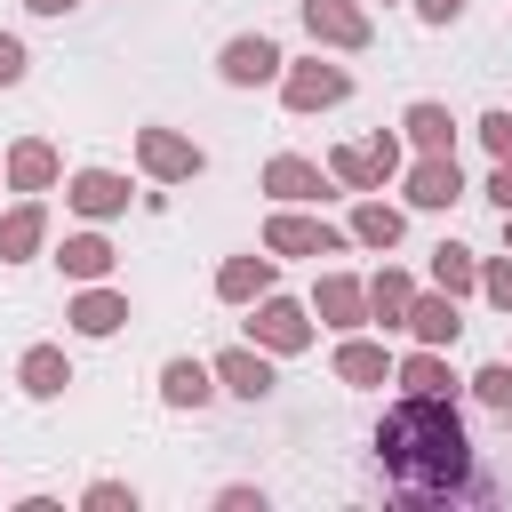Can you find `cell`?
Here are the masks:
<instances>
[{
    "mask_svg": "<svg viewBox=\"0 0 512 512\" xmlns=\"http://www.w3.org/2000/svg\"><path fill=\"white\" fill-rule=\"evenodd\" d=\"M504 360H512V352H504Z\"/></svg>",
    "mask_w": 512,
    "mask_h": 512,
    "instance_id": "obj_38",
    "label": "cell"
},
{
    "mask_svg": "<svg viewBox=\"0 0 512 512\" xmlns=\"http://www.w3.org/2000/svg\"><path fill=\"white\" fill-rule=\"evenodd\" d=\"M464 384H472V400H480L488 416H504V424H512V360H488V368H472Z\"/></svg>",
    "mask_w": 512,
    "mask_h": 512,
    "instance_id": "obj_28",
    "label": "cell"
},
{
    "mask_svg": "<svg viewBox=\"0 0 512 512\" xmlns=\"http://www.w3.org/2000/svg\"><path fill=\"white\" fill-rule=\"evenodd\" d=\"M24 8H32V16H72L80 0H24Z\"/></svg>",
    "mask_w": 512,
    "mask_h": 512,
    "instance_id": "obj_36",
    "label": "cell"
},
{
    "mask_svg": "<svg viewBox=\"0 0 512 512\" xmlns=\"http://www.w3.org/2000/svg\"><path fill=\"white\" fill-rule=\"evenodd\" d=\"M504 248H512V216H504Z\"/></svg>",
    "mask_w": 512,
    "mask_h": 512,
    "instance_id": "obj_37",
    "label": "cell"
},
{
    "mask_svg": "<svg viewBox=\"0 0 512 512\" xmlns=\"http://www.w3.org/2000/svg\"><path fill=\"white\" fill-rule=\"evenodd\" d=\"M480 192H488V200H496V216H512V160H496V168H488V184H480Z\"/></svg>",
    "mask_w": 512,
    "mask_h": 512,
    "instance_id": "obj_34",
    "label": "cell"
},
{
    "mask_svg": "<svg viewBox=\"0 0 512 512\" xmlns=\"http://www.w3.org/2000/svg\"><path fill=\"white\" fill-rule=\"evenodd\" d=\"M432 288H440V296H456V304H464V296H480V256H472L464 240H440V248H432Z\"/></svg>",
    "mask_w": 512,
    "mask_h": 512,
    "instance_id": "obj_25",
    "label": "cell"
},
{
    "mask_svg": "<svg viewBox=\"0 0 512 512\" xmlns=\"http://www.w3.org/2000/svg\"><path fill=\"white\" fill-rule=\"evenodd\" d=\"M312 320L336 328V336L368 328V280H352V272H320V280H312Z\"/></svg>",
    "mask_w": 512,
    "mask_h": 512,
    "instance_id": "obj_12",
    "label": "cell"
},
{
    "mask_svg": "<svg viewBox=\"0 0 512 512\" xmlns=\"http://www.w3.org/2000/svg\"><path fill=\"white\" fill-rule=\"evenodd\" d=\"M64 208L88 216V224H112V216H128V176L120 168H72L64 176Z\"/></svg>",
    "mask_w": 512,
    "mask_h": 512,
    "instance_id": "obj_11",
    "label": "cell"
},
{
    "mask_svg": "<svg viewBox=\"0 0 512 512\" xmlns=\"http://www.w3.org/2000/svg\"><path fill=\"white\" fill-rule=\"evenodd\" d=\"M480 296L512 320V248H504V256H480Z\"/></svg>",
    "mask_w": 512,
    "mask_h": 512,
    "instance_id": "obj_29",
    "label": "cell"
},
{
    "mask_svg": "<svg viewBox=\"0 0 512 512\" xmlns=\"http://www.w3.org/2000/svg\"><path fill=\"white\" fill-rule=\"evenodd\" d=\"M112 264H120V256H112L104 232H64V248H56V272H64L72 288H80V280H112Z\"/></svg>",
    "mask_w": 512,
    "mask_h": 512,
    "instance_id": "obj_24",
    "label": "cell"
},
{
    "mask_svg": "<svg viewBox=\"0 0 512 512\" xmlns=\"http://www.w3.org/2000/svg\"><path fill=\"white\" fill-rule=\"evenodd\" d=\"M80 504H88V512H136L144 496H136L128 480H88V488H80Z\"/></svg>",
    "mask_w": 512,
    "mask_h": 512,
    "instance_id": "obj_30",
    "label": "cell"
},
{
    "mask_svg": "<svg viewBox=\"0 0 512 512\" xmlns=\"http://www.w3.org/2000/svg\"><path fill=\"white\" fill-rule=\"evenodd\" d=\"M408 8H416V16H424V24H432V32H448V24H456V16H464V0H408Z\"/></svg>",
    "mask_w": 512,
    "mask_h": 512,
    "instance_id": "obj_35",
    "label": "cell"
},
{
    "mask_svg": "<svg viewBox=\"0 0 512 512\" xmlns=\"http://www.w3.org/2000/svg\"><path fill=\"white\" fill-rule=\"evenodd\" d=\"M400 144H408V152H456V120H448V104H440V96H416V104L400 112Z\"/></svg>",
    "mask_w": 512,
    "mask_h": 512,
    "instance_id": "obj_23",
    "label": "cell"
},
{
    "mask_svg": "<svg viewBox=\"0 0 512 512\" xmlns=\"http://www.w3.org/2000/svg\"><path fill=\"white\" fill-rule=\"evenodd\" d=\"M64 384H72L64 344H24V360H16V392H24V400H64Z\"/></svg>",
    "mask_w": 512,
    "mask_h": 512,
    "instance_id": "obj_22",
    "label": "cell"
},
{
    "mask_svg": "<svg viewBox=\"0 0 512 512\" xmlns=\"http://www.w3.org/2000/svg\"><path fill=\"white\" fill-rule=\"evenodd\" d=\"M400 192H408V208H424V216L456 208V200H464V168H456V152H416V160L400 168Z\"/></svg>",
    "mask_w": 512,
    "mask_h": 512,
    "instance_id": "obj_7",
    "label": "cell"
},
{
    "mask_svg": "<svg viewBox=\"0 0 512 512\" xmlns=\"http://www.w3.org/2000/svg\"><path fill=\"white\" fill-rule=\"evenodd\" d=\"M480 144H488V160H512V112H488L480 120Z\"/></svg>",
    "mask_w": 512,
    "mask_h": 512,
    "instance_id": "obj_32",
    "label": "cell"
},
{
    "mask_svg": "<svg viewBox=\"0 0 512 512\" xmlns=\"http://www.w3.org/2000/svg\"><path fill=\"white\" fill-rule=\"evenodd\" d=\"M280 104H288V112H336V104H352V72L328 64V56L280 64Z\"/></svg>",
    "mask_w": 512,
    "mask_h": 512,
    "instance_id": "obj_5",
    "label": "cell"
},
{
    "mask_svg": "<svg viewBox=\"0 0 512 512\" xmlns=\"http://www.w3.org/2000/svg\"><path fill=\"white\" fill-rule=\"evenodd\" d=\"M376 464H384V480H392L408 504H480V496H488L456 400H416V392H400V400L384 408V424H376Z\"/></svg>",
    "mask_w": 512,
    "mask_h": 512,
    "instance_id": "obj_1",
    "label": "cell"
},
{
    "mask_svg": "<svg viewBox=\"0 0 512 512\" xmlns=\"http://www.w3.org/2000/svg\"><path fill=\"white\" fill-rule=\"evenodd\" d=\"M280 40H264V32H232L224 48H216V80L224 88H264V80H280Z\"/></svg>",
    "mask_w": 512,
    "mask_h": 512,
    "instance_id": "obj_8",
    "label": "cell"
},
{
    "mask_svg": "<svg viewBox=\"0 0 512 512\" xmlns=\"http://www.w3.org/2000/svg\"><path fill=\"white\" fill-rule=\"evenodd\" d=\"M64 320H72V336L104 344V336H120V328H128V296H120L112 280H80V296L64 304Z\"/></svg>",
    "mask_w": 512,
    "mask_h": 512,
    "instance_id": "obj_13",
    "label": "cell"
},
{
    "mask_svg": "<svg viewBox=\"0 0 512 512\" xmlns=\"http://www.w3.org/2000/svg\"><path fill=\"white\" fill-rule=\"evenodd\" d=\"M136 168H144L152 184H192V176L208 168V152H200L184 128H160V120H152V128H136Z\"/></svg>",
    "mask_w": 512,
    "mask_h": 512,
    "instance_id": "obj_6",
    "label": "cell"
},
{
    "mask_svg": "<svg viewBox=\"0 0 512 512\" xmlns=\"http://www.w3.org/2000/svg\"><path fill=\"white\" fill-rule=\"evenodd\" d=\"M328 184H336V176H328L320 160H304V152H272V160H264V192H272L280 208H320Z\"/></svg>",
    "mask_w": 512,
    "mask_h": 512,
    "instance_id": "obj_10",
    "label": "cell"
},
{
    "mask_svg": "<svg viewBox=\"0 0 512 512\" xmlns=\"http://www.w3.org/2000/svg\"><path fill=\"white\" fill-rule=\"evenodd\" d=\"M400 328H408L416 344H440V352H448V344L464 336V312H456V296H440V288L424 296V288H416V296H408V320H400Z\"/></svg>",
    "mask_w": 512,
    "mask_h": 512,
    "instance_id": "obj_21",
    "label": "cell"
},
{
    "mask_svg": "<svg viewBox=\"0 0 512 512\" xmlns=\"http://www.w3.org/2000/svg\"><path fill=\"white\" fill-rule=\"evenodd\" d=\"M360 248H376V256H392L400 248V232H408V208H392V200H376V192H360L352 200V224H344Z\"/></svg>",
    "mask_w": 512,
    "mask_h": 512,
    "instance_id": "obj_20",
    "label": "cell"
},
{
    "mask_svg": "<svg viewBox=\"0 0 512 512\" xmlns=\"http://www.w3.org/2000/svg\"><path fill=\"white\" fill-rule=\"evenodd\" d=\"M328 176H336L344 192H384V184H392V176L376 168V152H368V144H336V152H328Z\"/></svg>",
    "mask_w": 512,
    "mask_h": 512,
    "instance_id": "obj_27",
    "label": "cell"
},
{
    "mask_svg": "<svg viewBox=\"0 0 512 512\" xmlns=\"http://www.w3.org/2000/svg\"><path fill=\"white\" fill-rule=\"evenodd\" d=\"M208 400H216V368H208V360H192V352L160 360V408H176V416H200Z\"/></svg>",
    "mask_w": 512,
    "mask_h": 512,
    "instance_id": "obj_15",
    "label": "cell"
},
{
    "mask_svg": "<svg viewBox=\"0 0 512 512\" xmlns=\"http://www.w3.org/2000/svg\"><path fill=\"white\" fill-rule=\"evenodd\" d=\"M264 248H272V256H344L352 232L328 224V216H312V208H272V216H264Z\"/></svg>",
    "mask_w": 512,
    "mask_h": 512,
    "instance_id": "obj_3",
    "label": "cell"
},
{
    "mask_svg": "<svg viewBox=\"0 0 512 512\" xmlns=\"http://www.w3.org/2000/svg\"><path fill=\"white\" fill-rule=\"evenodd\" d=\"M216 504H224V512H264V488H248V480H232V488H216Z\"/></svg>",
    "mask_w": 512,
    "mask_h": 512,
    "instance_id": "obj_33",
    "label": "cell"
},
{
    "mask_svg": "<svg viewBox=\"0 0 512 512\" xmlns=\"http://www.w3.org/2000/svg\"><path fill=\"white\" fill-rule=\"evenodd\" d=\"M408 296H416V280H408L400 264L368 272V320H376V328H400V320H408Z\"/></svg>",
    "mask_w": 512,
    "mask_h": 512,
    "instance_id": "obj_26",
    "label": "cell"
},
{
    "mask_svg": "<svg viewBox=\"0 0 512 512\" xmlns=\"http://www.w3.org/2000/svg\"><path fill=\"white\" fill-rule=\"evenodd\" d=\"M296 16H304V32H312V48H336V56H360V48L376 40L368 0H296Z\"/></svg>",
    "mask_w": 512,
    "mask_h": 512,
    "instance_id": "obj_4",
    "label": "cell"
},
{
    "mask_svg": "<svg viewBox=\"0 0 512 512\" xmlns=\"http://www.w3.org/2000/svg\"><path fill=\"white\" fill-rule=\"evenodd\" d=\"M392 384H400V392H416V400H456V384H464V376L448 368V352H440V344H416L408 360H392Z\"/></svg>",
    "mask_w": 512,
    "mask_h": 512,
    "instance_id": "obj_16",
    "label": "cell"
},
{
    "mask_svg": "<svg viewBox=\"0 0 512 512\" xmlns=\"http://www.w3.org/2000/svg\"><path fill=\"white\" fill-rule=\"evenodd\" d=\"M264 288H280V256H272V248H264V256L248 248V256H224V264H216V296H224V304H256Z\"/></svg>",
    "mask_w": 512,
    "mask_h": 512,
    "instance_id": "obj_18",
    "label": "cell"
},
{
    "mask_svg": "<svg viewBox=\"0 0 512 512\" xmlns=\"http://www.w3.org/2000/svg\"><path fill=\"white\" fill-rule=\"evenodd\" d=\"M328 368H336V384H352V392H376V384H392V352H384L376 336H360V328L336 344V360H328Z\"/></svg>",
    "mask_w": 512,
    "mask_h": 512,
    "instance_id": "obj_19",
    "label": "cell"
},
{
    "mask_svg": "<svg viewBox=\"0 0 512 512\" xmlns=\"http://www.w3.org/2000/svg\"><path fill=\"white\" fill-rule=\"evenodd\" d=\"M312 304H296V296H280V288H264L256 304H248V344H264L272 360H296V352H312Z\"/></svg>",
    "mask_w": 512,
    "mask_h": 512,
    "instance_id": "obj_2",
    "label": "cell"
},
{
    "mask_svg": "<svg viewBox=\"0 0 512 512\" xmlns=\"http://www.w3.org/2000/svg\"><path fill=\"white\" fill-rule=\"evenodd\" d=\"M24 72H32V48H24L16 32H0V88H16Z\"/></svg>",
    "mask_w": 512,
    "mask_h": 512,
    "instance_id": "obj_31",
    "label": "cell"
},
{
    "mask_svg": "<svg viewBox=\"0 0 512 512\" xmlns=\"http://www.w3.org/2000/svg\"><path fill=\"white\" fill-rule=\"evenodd\" d=\"M40 248H48V200L24 192V200L0 216V264H32Z\"/></svg>",
    "mask_w": 512,
    "mask_h": 512,
    "instance_id": "obj_17",
    "label": "cell"
},
{
    "mask_svg": "<svg viewBox=\"0 0 512 512\" xmlns=\"http://www.w3.org/2000/svg\"><path fill=\"white\" fill-rule=\"evenodd\" d=\"M208 368H216V392H232V400H248V408L272 400V384H280V368H272L264 344H224Z\"/></svg>",
    "mask_w": 512,
    "mask_h": 512,
    "instance_id": "obj_9",
    "label": "cell"
},
{
    "mask_svg": "<svg viewBox=\"0 0 512 512\" xmlns=\"http://www.w3.org/2000/svg\"><path fill=\"white\" fill-rule=\"evenodd\" d=\"M0 176H8V192H56L64 184V160H56L48 136H16L8 160H0Z\"/></svg>",
    "mask_w": 512,
    "mask_h": 512,
    "instance_id": "obj_14",
    "label": "cell"
}]
</instances>
